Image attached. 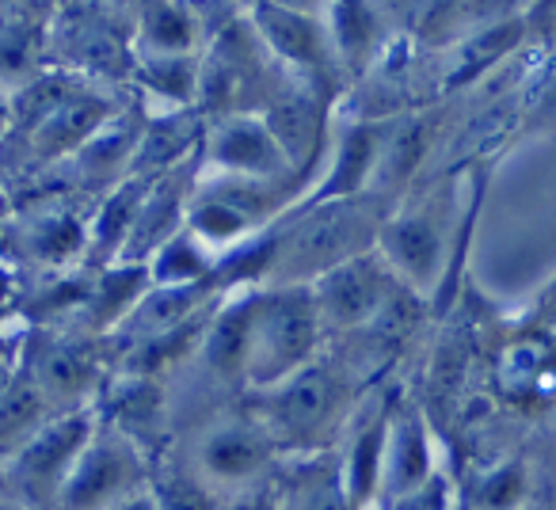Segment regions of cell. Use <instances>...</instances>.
<instances>
[{"instance_id": "6da1fadb", "label": "cell", "mask_w": 556, "mask_h": 510, "mask_svg": "<svg viewBox=\"0 0 556 510\" xmlns=\"http://www.w3.org/2000/svg\"><path fill=\"white\" fill-rule=\"evenodd\" d=\"M389 214H393L389 202L374 194L325 202V206H298L290 217L275 221L278 252L267 286H313L325 275L378 252L381 225Z\"/></svg>"}, {"instance_id": "7a4b0ae2", "label": "cell", "mask_w": 556, "mask_h": 510, "mask_svg": "<svg viewBox=\"0 0 556 510\" xmlns=\"http://www.w3.org/2000/svg\"><path fill=\"white\" fill-rule=\"evenodd\" d=\"M325 320L313 286H263L252 294V332H248V388H278L305 366L317 362Z\"/></svg>"}, {"instance_id": "3957f363", "label": "cell", "mask_w": 556, "mask_h": 510, "mask_svg": "<svg viewBox=\"0 0 556 510\" xmlns=\"http://www.w3.org/2000/svg\"><path fill=\"white\" fill-rule=\"evenodd\" d=\"M457 202L450 183L424 191L404 209H393L381 225L378 252L401 282L427 290L442 279L450 255V229H454Z\"/></svg>"}, {"instance_id": "277c9868", "label": "cell", "mask_w": 556, "mask_h": 510, "mask_svg": "<svg viewBox=\"0 0 556 510\" xmlns=\"http://www.w3.org/2000/svg\"><path fill=\"white\" fill-rule=\"evenodd\" d=\"M96 431H100V411L96 408L58 411L54 419H47L24 446L9 454L12 499H20L31 510H54L65 476L88 449V442L96 438Z\"/></svg>"}, {"instance_id": "5b68a950", "label": "cell", "mask_w": 556, "mask_h": 510, "mask_svg": "<svg viewBox=\"0 0 556 510\" xmlns=\"http://www.w3.org/2000/svg\"><path fill=\"white\" fill-rule=\"evenodd\" d=\"M149 487H153V469L138 442L100 423L96 438L65 476L54 510H115Z\"/></svg>"}, {"instance_id": "8992f818", "label": "cell", "mask_w": 556, "mask_h": 510, "mask_svg": "<svg viewBox=\"0 0 556 510\" xmlns=\"http://www.w3.org/2000/svg\"><path fill=\"white\" fill-rule=\"evenodd\" d=\"M50 58L88 77H134V9H58L50 27Z\"/></svg>"}, {"instance_id": "52a82bcc", "label": "cell", "mask_w": 556, "mask_h": 510, "mask_svg": "<svg viewBox=\"0 0 556 510\" xmlns=\"http://www.w3.org/2000/svg\"><path fill=\"white\" fill-rule=\"evenodd\" d=\"M248 24L255 27L267 54L290 80L309 88H325L336 95V80L343 77L336 62L332 35L320 9H287V4H252Z\"/></svg>"}, {"instance_id": "ba28073f", "label": "cell", "mask_w": 556, "mask_h": 510, "mask_svg": "<svg viewBox=\"0 0 556 510\" xmlns=\"http://www.w3.org/2000/svg\"><path fill=\"white\" fill-rule=\"evenodd\" d=\"M115 118H118V103L77 80L31 130L16 133V138H24L27 168H42V164H58L62 156L85 153Z\"/></svg>"}, {"instance_id": "9c48e42d", "label": "cell", "mask_w": 556, "mask_h": 510, "mask_svg": "<svg viewBox=\"0 0 556 510\" xmlns=\"http://www.w3.org/2000/svg\"><path fill=\"white\" fill-rule=\"evenodd\" d=\"M278 442L263 419H222L194 446V472L214 492H252L267 472Z\"/></svg>"}, {"instance_id": "30bf717a", "label": "cell", "mask_w": 556, "mask_h": 510, "mask_svg": "<svg viewBox=\"0 0 556 510\" xmlns=\"http://www.w3.org/2000/svg\"><path fill=\"white\" fill-rule=\"evenodd\" d=\"M202 171L244 176V179H305L287 161V153L275 141V133H270L263 115L210 118L206 145H202Z\"/></svg>"}, {"instance_id": "8fae6325", "label": "cell", "mask_w": 556, "mask_h": 510, "mask_svg": "<svg viewBox=\"0 0 556 510\" xmlns=\"http://www.w3.org/2000/svg\"><path fill=\"white\" fill-rule=\"evenodd\" d=\"M396 286H401V279L381 259V252H370L363 259H355V264L325 275L320 282H313V297H317L325 332L366 328L393 305Z\"/></svg>"}, {"instance_id": "7c38bea8", "label": "cell", "mask_w": 556, "mask_h": 510, "mask_svg": "<svg viewBox=\"0 0 556 510\" xmlns=\"http://www.w3.org/2000/svg\"><path fill=\"white\" fill-rule=\"evenodd\" d=\"M340 396H343L340 378L325 362H313L302 373H294L290 381H282L278 388H270L263 423H267L275 442L305 446L320 431H328Z\"/></svg>"}, {"instance_id": "4fadbf2b", "label": "cell", "mask_w": 556, "mask_h": 510, "mask_svg": "<svg viewBox=\"0 0 556 510\" xmlns=\"http://www.w3.org/2000/svg\"><path fill=\"white\" fill-rule=\"evenodd\" d=\"M332 92L325 88H309L290 80L275 100L267 103L263 118H267L270 133L282 145L287 161L294 164L298 176L309 179L313 168L320 164L328 145V115H332Z\"/></svg>"}, {"instance_id": "5bb4252c", "label": "cell", "mask_w": 556, "mask_h": 510, "mask_svg": "<svg viewBox=\"0 0 556 510\" xmlns=\"http://www.w3.org/2000/svg\"><path fill=\"white\" fill-rule=\"evenodd\" d=\"M381 138H386V118L381 123H348L336 138L332 164L317 179L302 206H325V202H348L363 199L374 187V171L381 161Z\"/></svg>"}, {"instance_id": "9a60e30c", "label": "cell", "mask_w": 556, "mask_h": 510, "mask_svg": "<svg viewBox=\"0 0 556 510\" xmlns=\"http://www.w3.org/2000/svg\"><path fill=\"white\" fill-rule=\"evenodd\" d=\"M439 476L434 469V446L427 419L419 408L404 404L393 416V431H389L386 449V480H381V499H401V495L416 492V487L431 484Z\"/></svg>"}, {"instance_id": "2e32d148", "label": "cell", "mask_w": 556, "mask_h": 510, "mask_svg": "<svg viewBox=\"0 0 556 510\" xmlns=\"http://www.w3.org/2000/svg\"><path fill=\"white\" fill-rule=\"evenodd\" d=\"M393 416H396L393 396L374 400L363 419V431L351 442V454H348V461H343V484H348V495H351V502H355V510H366L374 499H381Z\"/></svg>"}, {"instance_id": "e0dca14e", "label": "cell", "mask_w": 556, "mask_h": 510, "mask_svg": "<svg viewBox=\"0 0 556 510\" xmlns=\"http://www.w3.org/2000/svg\"><path fill=\"white\" fill-rule=\"evenodd\" d=\"M495 388L510 404H545L556 393V343L541 335H526L503 347L495 362Z\"/></svg>"}, {"instance_id": "ac0fdd59", "label": "cell", "mask_w": 556, "mask_h": 510, "mask_svg": "<svg viewBox=\"0 0 556 510\" xmlns=\"http://www.w3.org/2000/svg\"><path fill=\"white\" fill-rule=\"evenodd\" d=\"M206 50V27L194 4H146L134 9V54L179 58Z\"/></svg>"}, {"instance_id": "d6986e66", "label": "cell", "mask_w": 556, "mask_h": 510, "mask_svg": "<svg viewBox=\"0 0 556 510\" xmlns=\"http://www.w3.org/2000/svg\"><path fill=\"white\" fill-rule=\"evenodd\" d=\"M27 370L35 373L39 388L47 393V400H70V408H88L80 404L96 388V373H100V358L88 340H54L42 350L35 362H27Z\"/></svg>"}, {"instance_id": "ffe728a7", "label": "cell", "mask_w": 556, "mask_h": 510, "mask_svg": "<svg viewBox=\"0 0 556 510\" xmlns=\"http://www.w3.org/2000/svg\"><path fill=\"white\" fill-rule=\"evenodd\" d=\"M58 9H31V4H4L0 12V58L9 85L39 77L42 58H50V27Z\"/></svg>"}, {"instance_id": "44dd1931", "label": "cell", "mask_w": 556, "mask_h": 510, "mask_svg": "<svg viewBox=\"0 0 556 510\" xmlns=\"http://www.w3.org/2000/svg\"><path fill=\"white\" fill-rule=\"evenodd\" d=\"M427 141H431V126L419 115H401L386 118V138H381V161L374 171L370 194L381 202H393L404 187L412 183L416 168L424 164Z\"/></svg>"}, {"instance_id": "7402d4cb", "label": "cell", "mask_w": 556, "mask_h": 510, "mask_svg": "<svg viewBox=\"0 0 556 510\" xmlns=\"http://www.w3.org/2000/svg\"><path fill=\"white\" fill-rule=\"evenodd\" d=\"M134 88L153 95L161 107L172 111H199L202 95V54L179 58H138L134 62Z\"/></svg>"}, {"instance_id": "603a6c76", "label": "cell", "mask_w": 556, "mask_h": 510, "mask_svg": "<svg viewBox=\"0 0 556 510\" xmlns=\"http://www.w3.org/2000/svg\"><path fill=\"white\" fill-rule=\"evenodd\" d=\"M92 237V214H77L73 206L58 202L54 209H35L27 217V259H39L47 267H65L73 255L88 252Z\"/></svg>"}, {"instance_id": "cb8c5ba5", "label": "cell", "mask_w": 556, "mask_h": 510, "mask_svg": "<svg viewBox=\"0 0 556 510\" xmlns=\"http://www.w3.org/2000/svg\"><path fill=\"white\" fill-rule=\"evenodd\" d=\"M252 294H237L225 297L222 309L210 320V332L202 340V355H206L210 370L217 378L229 381H244V366H248V332H252Z\"/></svg>"}, {"instance_id": "d4e9b609", "label": "cell", "mask_w": 556, "mask_h": 510, "mask_svg": "<svg viewBox=\"0 0 556 510\" xmlns=\"http://www.w3.org/2000/svg\"><path fill=\"white\" fill-rule=\"evenodd\" d=\"M526 12H507V16L492 20L488 27H480L477 35H469L465 42L454 47V62L446 73V88L454 85H469V80L484 77L500 58H507L518 42L526 39Z\"/></svg>"}, {"instance_id": "484cf974", "label": "cell", "mask_w": 556, "mask_h": 510, "mask_svg": "<svg viewBox=\"0 0 556 510\" xmlns=\"http://www.w3.org/2000/svg\"><path fill=\"white\" fill-rule=\"evenodd\" d=\"M149 279H153V286H206V282H222V255H214L191 229H184L149 259Z\"/></svg>"}, {"instance_id": "4316f807", "label": "cell", "mask_w": 556, "mask_h": 510, "mask_svg": "<svg viewBox=\"0 0 556 510\" xmlns=\"http://www.w3.org/2000/svg\"><path fill=\"white\" fill-rule=\"evenodd\" d=\"M325 24L328 35H332V50L336 62H340L343 73H363L374 58V47H378L381 35V12L378 9H363V4H328Z\"/></svg>"}, {"instance_id": "83f0119b", "label": "cell", "mask_w": 556, "mask_h": 510, "mask_svg": "<svg viewBox=\"0 0 556 510\" xmlns=\"http://www.w3.org/2000/svg\"><path fill=\"white\" fill-rule=\"evenodd\" d=\"M282 510H355L343 484V469H309L287 495Z\"/></svg>"}, {"instance_id": "f1b7e54d", "label": "cell", "mask_w": 556, "mask_h": 510, "mask_svg": "<svg viewBox=\"0 0 556 510\" xmlns=\"http://www.w3.org/2000/svg\"><path fill=\"white\" fill-rule=\"evenodd\" d=\"M153 495L161 502V510H222L217 492L199 472H179V469L156 472Z\"/></svg>"}, {"instance_id": "f546056e", "label": "cell", "mask_w": 556, "mask_h": 510, "mask_svg": "<svg viewBox=\"0 0 556 510\" xmlns=\"http://www.w3.org/2000/svg\"><path fill=\"white\" fill-rule=\"evenodd\" d=\"M526 495H530V472L522 461H507L480 480L472 502H477V510H518Z\"/></svg>"}, {"instance_id": "4dcf8cb0", "label": "cell", "mask_w": 556, "mask_h": 510, "mask_svg": "<svg viewBox=\"0 0 556 510\" xmlns=\"http://www.w3.org/2000/svg\"><path fill=\"white\" fill-rule=\"evenodd\" d=\"M386 510H450V487L442 476H434L431 484L416 487L401 499H389Z\"/></svg>"}, {"instance_id": "1f68e13d", "label": "cell", "mask_w": 556, "mask_h": 510, "mask_svg": "<svg viewBox=\"0 0 556 510\" xmlns=\"http://www.w3.org/2000/svg\"><path fill=\"white\" fill-rule=\"evenodd\" d=\"M222 510H282V502H278L270 492H263V487H252V492L225 499Z\"/></svg>"}, {"instance_id": "d6a6232c", "label": "cell", "mask_w": 556, "mask_h": 510, "mask_svg": "<svg viewBox=\"0 0 556 510\" xmlns=\"http://www.w3.org/2000/svg\"><path fill=\"white\" fill-rule=\"evenodd\" d=\"M526 27L556 47V4H548V9H530L526 12Z\"/></svg>"}, {"instance_id": "836d02e7", "label": "cell", "mask_w": 556, "mask_h": 510, "mask_svg": "<svg viewBox=\"0 0 556 510\" xmlns=\"http://www.w3.org/2000/svg\"><path fill=\"white\" fill-rule=\"evenodd\" d=\"M115 510H161V502H156L153 487H149V492L134 495V499H126V502H123V507H115Z\"/></svg>"}]
</instances>
